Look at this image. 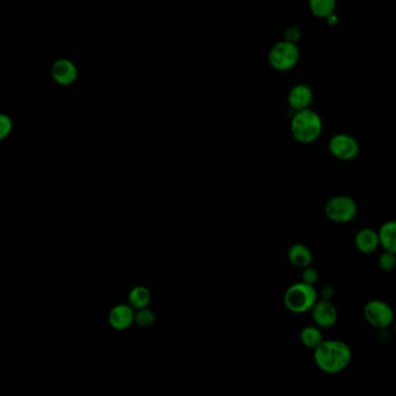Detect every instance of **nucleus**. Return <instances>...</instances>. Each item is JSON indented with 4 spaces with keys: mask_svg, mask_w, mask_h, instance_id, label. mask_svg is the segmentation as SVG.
<instances>
[{
    "mask_svg": "<svg viewBox=\"0 0 396 396\" xmlns=\"http://www.w3.org/2000/svg\"><path fill=\"white\" fill-rule=\"evenodd\" d=\"M326 20H327V23H328L329 25H332V26H336L337 23H340V18H339V16H337L336 13H332V14H330Z\"/></svg>",
    "mask_w": 396,
    "mask_h": 396,
    "instance_id": "5701e85b",
    "label": "nucleus"
},
{
    "mask_svg": "<svg viewBox=\"0 0 396 396\" xmlns=\"http://www.w3.org/2000/svg\"><path fill=\"white\" fill-rule=\"evenodd\" d=\"M379 267L381 270L389 272L396 267V253L385 251L379 257Z\"/></svg>",
    "mask_w": 396,
    "mask_h": 396,
    "instance_id": "6ab92c4d",
    "label": "nucleus"
},
{
    "mask_svg": "<svg viewBox=\"0 0 396 396\" xmlns=\"http://www.w3.org/2000/svg\"><path fill=\"white\" fill-rule=\"evenodd\" d=\"M51 77L57 84L70 86L78 78V68L68 58H60L51 66Z\"/></svg>",
    "mask_w": 396,
    "mask_h": 396,
    "instance_id": "1a4fd4ad",
    "label": "nucleus"
},
{
    "mask_svg": "<svg viewBox=\"0 0 396 396\" xmlns=\"http://www.w3.org/2000/svg\"><path fill=\"white\" fill-rule=\"evenodd\" d=\"M317 301V292L313 285L297 282L291 285L284 294V305L293 314L311 312Z\"/></svg>",
    "mask_w": 396,
    "mask_h": 396,
    "instance_id": "7ed1b4c3",
    "label": "nucleus"
},
{
    "mask_svg": "<svg viewBox=\"0 0 396 396\" xmlns=\"http://www.w3.org/2000/svg\"><path fill=\"white\" fill-rule=\"evenodd\" d=\"M364 317L372 327L386 329L394 322V312L385 301L371 300L364 307Z\"/></svg>",
    "mask_w": 396,
    "mask_h": 396,
    "instance_id": "423d86ee",
    "label": "nucleus"
},
{
    "mask_svg": "<svg viewBox=\"0 0 396 396\" xmlns=\"http://www.w3.org/2000/svg\"><path fill=\"white\" fill-rule=\"evenodd\" d=\"M151 290H148L146 286H135L128 295V304L131 306L135 310L146 308L151 304Z\"/></svg>",
    "mask_w": 396,
    "mask_h": 396,
    "instance_id": "4468645a",
    "label": "nucleus"
},
{
    "mask_svg": "<svg viewBox=\"0 0 396 396\" xmlns=\"http://www.w3.org/2000/svg\"><path fill=\"white\" fill-rule=\"evenodd\" d=\"M300 60V51H299L297 43L290 41H280L272 46L269 51L268 61L272 69L277 71H289L298 64Z\"/></svg>",
    "mask_w": 396,
    "mask_h": 396,
    "instance_id": "20e7f679",
    "label": "nucleus"
},
{
    "mask_svg": "<svg viewBox=\"0 0 396 396\" xmlns=\"http://www.w3.org/2000/svg\"><path fill=\"white\" fill-rule=\"evenodd\" d=\"M313 358L319 370L327 374H337L350 365L352 351L342 341L324 339L314 349Z\"/></svg>",
    "mask_w": 396,
    "mask_h": 396,
    "instance_id": "f257e3e1",
    "label": "nucleus"
},
{
    "mask_svg": "<svg viewBox=\"0 0 396 396\" xmlns=\"http://www.w3.org/2000/svg\"><path fill=\"white\" fill-rule=\"evenodd\" d=\"M312 319L317 324V327L328 329L335 325L339 320V312L335 306L329 300H317L313 308L311 309Z\"/></svg>",
    "mask_w": 396,
    "mask_h": 396,
    "instance_id": "6e6552de",
    "label": "nucleus"
},
{
    "mask_svg": "<svg viewBox=\"0 0 396 396\" xmlns=\"http://www.w3.org/2000/svg\"><path fill=\"white\" fill-rule=\"evenodd\" d=\"M287 258L293 267H299V269L310 267L313 262V255L310 249L307 248L305 244L302 243L291 245L287 251Z\"/></svg>",
    "mask_w": 396,
    "mask_h": 396,
    "instance_id": "ddd939ff",
    "label": "nucleus"
},
{
    "mask_svg": "<svg viewBox=\"0 0 396 396\" xmlns=\"http://www.w3.org/2000/svg\"><path fill=\"white\" fill-rule=\"evenodd\" d=\"M395 332H396V325H395Z\"/></svg>",
    "mask_w": 396,
    "mask_h": 396,
    "instance_id": "b1692460",
    "label": "nucleus"
},
{
    "mask_svg": "<svg viewBox=\"0 0 396 396\" xmlns=\"http://www.w3.org/2000/svg\"><path fill=\"white\" fill-rule=\"evenodd\" d=\"M380 245L385 251L396 253V221H388L381 225L379 229Z\"/></svg>",
    "mask_w": 396,
    "mask_h": 396,
    "instance_id": "2eb2a0df",
    "label": "nucleus"
},
{
    "mask_svg": "<svg viewBox=\"0 0 396 396\" xmlns=\"http://www.w3.org/2000/svg\"><path fill=\"white\" fill-rule=\"evenodd\" d=\"M356 248L362 253H372L375 251L379 245V233L372 228H364L359 230L355 237Z\"/></svg>",
    "mask_w": 396,
    "mask_h": 396,
    "instance_id": "f8f14e48",
    "label": "nucleus"
},
{
    "mask_svg": "<svg viewBox=\"0 0 396 396\" xmlns=\"http://www.w3.org/2000/svg\"><path fill=\"white\" fill-rule=\"evenodd\" d=\"M324 130V122L317 112L306 108L295 112L291 119V134L295 141L302 145H311L320 138Z\"/></svg>",
    "mask_w": 396,
    "mask_h": 396,
    "instance_id": "f03ea898",
    "label": "nucleus"
},
{
    "mask_svg": "<svg viewBox=\"0 0 396 396\" xmlns=\"http://www.w3.org/2000/svg\"><path fill=\"white\" fill-rule=\"evenodd\" d=\"M310 10L313 16L320 19H327L330 14L335 13L336 0H308Z\"/></svg>",
    "mask_w": 396,
    "mask_h": 396,
    "instance_id": "dca6fc26",
    "label": "nucleus"
},
{
    "mask_svg": "<svg viewBox=\"0 0 396 396\" xmlns=\"http://www.w3.org/2000/svg\"><path fill=\"white\" fill-rule=\"evenodd\" d=\"M135 314L136 310L129 304H120L114 306L108 315V322L110 327L117 332H124L135 324Z\"/></svg>",
    "mask_w": 396,
    "mask_h": 396,
    "instance_id": "9d476101",
    "label": "nucleus"
},
{
    "mask_svg": "<svg viewBox=\"0 0 396 396\" xmlns=\"http://www.w3.org/2000/svg\"><path fill=\"white\" fill-rule=\"evenodd\" d=\"M328 149L332 156L341 160H352L358 157L360 147L349 134H336L329 140Z\"/></svg>",
    "mask_w": 396,
    "mask_h": 396,
    "instance_id": "0eeeda50",
    "label": "nucleus"
},
{
    "mask_svg": "<svg viewBox=\"0 0 396 396\" xmlns=\"http://www.w3.org/2000/svg\"><path fill=\"white\" fill-rule=\"evenodd\" d=\"M324 339L325 338H324V335H322L319 327L308 325V327H304L300 332V342H302V345L312 349V350L319 347Z\"/></svg>",
    "mask_w": 396,
    "mask_h": 396,
    "instance_id": "f3484780",
    "label": "nucleus"
},
{
    "mask_svg": "<svg viewBox=\"0 0 396 396\" xmlns=\"http://www.w3.org/2000/svg\"><path fill=\"white\" fill-rule=\"evenodd\" d=\"M326 216L335 223H347L357 215V203L347 195H339L330 199L325 207Z\"/></svg>",
    "mask_w": 396,
    "mask_h": 396,
    "instance_id": "39448f33",
    "label": "nucleus"
},
{
    "mask_svg": "<svg viewBox=\"0 0 396 396\" xmlns=\"http://www.w3.org/2000/svg\"><path fill=\"white\" fill-rule=\"evenodd\" d=\"M302 282H306L308 285H315L319 280V272L314 267H307L302 269Z\"/></svg>",
    "mask_w": 396,
    "mask_h": 396,
    "instance_id": "412c9836",
    "label": "nucleus"
},
{
    "mask_svg": "<svg viewBox=\"0 0 396 396\" xmlns=\"http://www.w3.org/2000/svg\"><path fill=\"white\" fill-rule=\"evenodd\" d=\"M313 90L308 85L295 84L291 88L287 95V103L293 112L302 111L306 108H310L313 103Z\"/></svg>",
    "mask_w": 396,
    "mask_h": 396,
    "instance_id": "9b49d317",
    "label": "nucleus"
},
{
    "mask_svg": "<svg viewBox=\"0 0 396 396\" xmlns=\"http://www.w3.org/2000/svg\"><path fill=\"white\" fill-rule=\"evenodd\" d=\"M302 38V31L297 26H291L285 32V40L290 42L297 43Z\"/></svg>",
    "mask_w": 396,
    "mask_h": 396,
    "instance_id": "4be33fe9",
    "label": "nucleus"
},
{
    "mask_svg": "<svg viewBox=\"0 0 396 396\" xmlns=\"http://www.w3.org/2000/svg\"><path fill=\"white\" fill-rule=\"evenodd\" d=\"M13 130V121L8 114L0 113V141H4L11 135Z\"/></svg>",
    "mask_w": 396,
    "mask_h": 396,
    "instance_id": "aec40b11",
    "label": "nucleus"
},
{
    "mask_svg": "<svg viewBox=\"0 0 396 396\" xmlns=\"http://www.w3.org/2000/svg\"><path fill=\"white\" fill-rule=\"evenodd\" d=\"M155 314L153 310L146 308L138 309L135 314V324L140 327H150L155 323Z\"/></svg>",
    "mask_w": 396,
    "mask_h": 396,
    "instance_id": "a211bd4d",
    "label": "nucleus"
}]
</instances>
